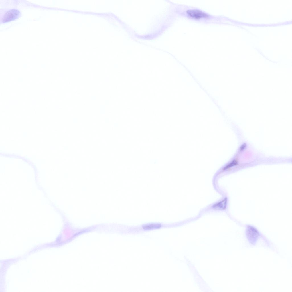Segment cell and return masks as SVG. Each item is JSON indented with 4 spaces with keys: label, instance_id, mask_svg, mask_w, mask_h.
I'll list each match as a JSON object with an SVG mask.
<instances>
[{
    "label": "cell",
    "instance_id": "6da1fadb",
    "mask_svg": "<svg viewBox=\"0 0 292 292\" xmlns=\"http://www.w3.org/2000/svg\"><path fill=\"white\" fill-rule=\"evenodd\" d=\"M19 13V11L16 9L10 10L5 13L2 21L3 22H6L12 21L18 17Z\"/></svg>",
    "mask_w": 292,
    "mask_h": 292
},
{
    "label": "cell",
    "instance_id": "7a4b0ae2",
    "mask_svg": "<svg viewBox=\"0 0 292 292\" xmlns=\"http://www.w3.org/2000/svg\"><path fill=\"white\" fill-rule=\"evenodd\" d=\"M187 13L190 16L196 19L207 18L208 17V14L198 9L188 10L187 11Z\"/></svg>",
    "mask_w": 292,
    "mask_h": 292
},
{
    "label": "cell",
    "instance_id": "3957f363",
    "mask_svg": "<svg viewBox=\"0 0 292 292\" xmlns=\"http://www.w3.org/2000/svg\"><path fill=\"white\" fill-rule=\"evenodd\" d=\"M247 234L249 239L254 240L257 237L258 233L255 229L250 227L247 230Z\"/></svg>",
    "mask_w": 292,
    "mask_h": 292
},
{
    "label": "cell",
    "instance_id": "277c9868",
    "mask_svg": "<svg viewBox=\"0 0 292 292\" xmlns=\"http://www.w3.org/2000/svg\"><path fill=\"white\" fill-rule=\"evenodd\" d=\"M227 199L226 198H224L222 200L219 202L214 204L213 206V208L219 210H223L225 209L227 204Z\"/></svg>",
    "mask_w": 292,
    "mask_h": 292
},
{
    "label": "cell",
    "instance_id": "5b68a950",
    "mask_svg": "<svg viewBox=\"0 0 292 292\" xmlns=\"http://www.w3.org/2000/svg\"><path fill=\"white\" fill-rule=\"evenodd\" d=\"M160 224H151L146 225L143 227V228L145 229H150L153 228H160Z\"/></svg>",
    "mask_w": 292,
    "mask_h": 292
},
{
    "label": "cell",
    "instance_id": "8992f818",
    "mask_svg": "<svg viewBox=\"0 0 292 292\" xmlns=\"http://www.w3.org/2000/svg\"><path fill=\"white\" fill-rule=\"evenodd\" d=\"M237 163V161L236 160H234L224 167V168H223V169L225 170L226 169H227L232 167V166L236 165Z\"/></svg>",
    "mask_w": 292,
    "mask_h": 292
}]
</instances>
